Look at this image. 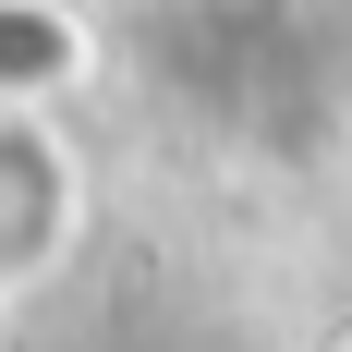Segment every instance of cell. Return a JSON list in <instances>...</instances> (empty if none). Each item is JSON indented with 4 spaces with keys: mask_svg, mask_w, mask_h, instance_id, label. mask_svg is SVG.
Segmentation results:
<instances>
[{
    "mask_svg": "<svg viewBox=\"0 0 352 352\" xmlns=\"http://www.w3.org/2000/svg\"><path fill=\"white\" fill-rule=\"evenodd\" d=\"M85 231V158L61 109H0V304L36 292Z\"/></svg>",
    "mask_w": 352,
    "mask_h": 352,
    "instance_id": "1",
    "label": "cell"
},
{
    "mask_svg": "<svg viewBox=\"0 0 352 352\" xmlns=\"http://www.w3.org/2000/svg\"><path fill=\"white\" fill-rule=\"evenodd\" d=\"M98 73V25L73 0H0V109H61Z\"/></svg>",
    "mask_w": 352,
    "mask_h": 352,
    "instance_id": "2",
    "label": "cell"
},
{
    "mask_svg": "<svg viewBox=\"0 0 352 352\" xmlns=\"http://www.w3.org/2000/svg\"><path fill=\"white\" fill-rule=\"evenodd\" d=\"M340 352H352V328H340Z\"/></svg>",
    "mask_w": 352,
    "mask_h": 352,
    "instance_id": "3",
    "label": "cell"
}]
</instances>
